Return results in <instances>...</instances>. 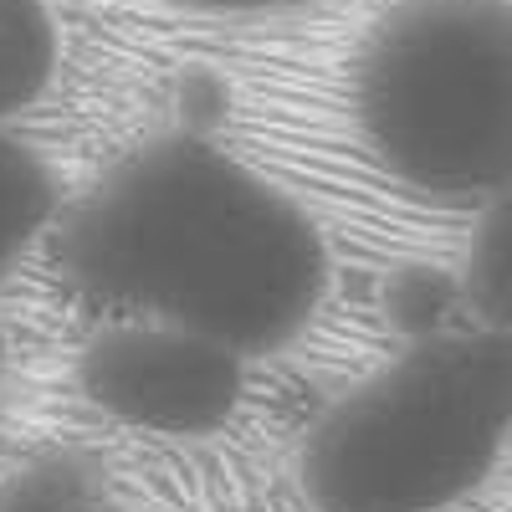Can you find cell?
<instances>
[{"mask_svg": "<svg viewBox=\"0 0 512 512\" xmlns=\"http://www.w3.org/2000/svg\"><path fill=\"white\" fill-rule=\"evenodd\" d=\"M77 303L262 359L308 333L333 262L318 221L205 134H169L77 200L57 236Z\"/></svg>", "mask_w": 512, "mask_h": 512, "instance_id": "obj_1", "label": "cell"}, {"mask_svg": "<svg viewBox=\"0 0 512 512\" xmlns=\"http://www.w3.org/2000/svg\"><path fill=\"white\" fill-rule=\"evenodd\" d=\"M512 451V333L441 328L338 395L297 451L313 512H446Z\"/></svg>", "mask_w": 512, "mask_h": 512, "instance_id": "obj_2", "label": "cell"}, {"mask_svg": "<svg viewBox=\"0 0 512 512\" xmlns=\"http://www.w3.org/2000/svg\"><path fill=\"white\" fill-rule=\"evenodd\" d=\"M369 159L420 200L512 185V0H395L349 72Z\"/></svg>", "mask_w": 512, "mask_h": 512, "instance_id": "obj_3", "label": "cell"}, {"mask_svg": "<svg viewBox=\"0 0 512 512\" xmlns=\"http://www.w3.org/2000/svg\"><path fill=\"white\" fill-rule=\"evenodd\" d=\"M77 390L118 425L154 436H210L246 395V359L175 323L113 318L82 344Z\"/></svg>", "mask_w": 512, "mask_h": 512, "instance_id": "obj_4", "label": "cell"}, {"mask_svg": "<svg viewBox=\"0 0 512 512\" xmlns=\"http://www.w3.org/2000/svg\"><path fill=\"white\" fill-rule=\"evenodd\" d=\"M57 205V169L41 159V149H31L21 134L0 123V287L11 282L21 256L41 241V231L57 221Z\"/></svg>", "mask_w": 512, "mask_h": 512, "instance_id": "obj_5", "label": "cell"}, {"mask_svg": "<svg viewBox=\"0 0 512 512\" xmlns=\"http://www.w3.org/2000/svg\"><path fill=\"white\" fill-rule=\"evenodd\" d=\"M456 287L477 328L512 333V185L492 190L477 205V226L466 236Z\"/></svg>", "mask_w": 512, "mask_h": 512, "instance_id": "obj_6", "label": "cell"}, {"mask_svg": "<svg viewBox=\"0 0 512 512\" xmlns=\"http://www.w3.org/2000/svg\"><path fill=\"white\" fill-rule=\"evenodd\" d=\"M57 57L62 36L47 0H0V123L52 88Z\"/></svg>", "mask_w": 512, "mask_h": 512, "instance_id": "obj_7", "label": "cell"}, {"mask_svg": "<svg viewBox=\"0 0 512 512\" xmlns=\"http://www.w3.org/2000/svg\"><path fill=\"white\" fill-rule=\"evenodd\" d=\"M103 466L88 451H41L0 482V512H93Z\"/></svg>", "mask_w": 512, "mask_h": 512, "instance_id": "obj_8", "label": "cell"}, {"mask_svg": "<svg viewBox=\"0 0 512 512\" xmlns=\"http://www.w3.org/2000/svg\"><path fill=\"white\" fill-rule=\"evenodd\" d=\"M456 308H461V287L441 267H400L395 282L384 287V313H390V323L405 338H425V333L456 328L451 323Z\"/></svg>", "mask_w": 512, "mask_h": 512, "instance_id": "obj_9", "label": "cell"}, {"mask_svg": "<svg viewBox=\"0 0 512 512\" xmlns=\"http://www.w3.org/2000/svg\"><path fill=\"white\" fill-rule=\"evenodd\" d=\"M185 11H205V16H262V11H287L297 0H175Z\"/></svg>", "mask_w": 512, "mask_h": 512, "instance_id": "obj_10", "label": "cell"}, {"mask_svg": "<svg viewBox=\"0 0 512 512\" xmlns=\"http://www.w3.org/2000/svg\"><path fill=\"white\" fill-rule=\"evenodd\" d=\"M93 512H128V507H113V502H98Z\"/></svg>", "mask_w": 512, "mask_h": 512, "instance_id": "obj_11", "label": "cell"}, {"mask_svg": "<svg viewBox=\"0 0 512 512\" xmlns=\"http://www.w3.org/2000/svg\"><path fill=\"white\" fill-rule=\"evenodd\" d=\"M0 374H6V333H0Z\"/></svg>", "mask_w": 512, "mask_h": 512, "instance_id": "obj_12", "label": "cell"}]
</instances>
